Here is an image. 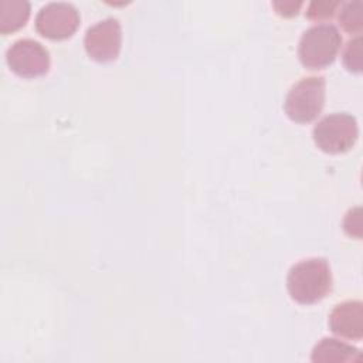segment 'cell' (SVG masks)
Here are the masks:
<instances>
[{"mask_svg":"<svg viewBox=\"0 0 363 363\" xmlns=\"http://www.w3.org/2000/svg\"><path fill=\"white\" fill-rule=\"evenodd\" d=\"M343 230L347 235L362 238V208H350L343 220Z\"/></svg>","mask_w":363,"mask_h":363,"instance_id":"14","label":"cell"},{"mask_svg":"<svg viewBox=\"0 0 363 363\" xmlns=\"http://www.w3.org/2000/svg\"><path fill=\"white\" fill-rule=\"evenodd\" d=\"M291 298L302 305L323 299L332 289V272L325 258H306L294 264L286 277Z\"/></svg>","mask_w":363,"mask_h":363,"instance_id":"1","label":"cell"},{"mask_svg":"<svg viewBox=\"0 0 363 363\" xmlns=\"http://www.w3.org/2000/svg\"><path fill=\"white\" fill-rule=\"evenodd\" d=\"M342 44V37L336 26L330 23H319L303 31L298 55L303 67L309 69H320L333 62Z\"/></svg>","mask_w":363,"mask_h":363,"instance_id":"2","label":"cell"},{"mask_svg":"<svg viewBox=\"0 0 363 363\" xmlns=\"http://www.w3.org/2000/svg\"><path fill=\"white\" fill-rule=\"evenodd\" d=\"M30 17L27 0H0V33L7 34L21 28Z\"/></svg>","mask_w":363,"mask_h":363,"instance_id":"10","label":"cell"},{"mask_svg":"<svg viewBox=\"0 0 363 363\" xmlns=\"http://www.w3.org/2000/svg\"><path fill=\"white\" fill-rule=\"evenodd\" d=\"M302 4L303 1L301 0H274L272 1V7L277 10L279 16H284V17L295 16Z\"/></svg>","mask_w":363,"mask_h":363,"instance_id":"15","label":"cell"},{"mask_svg":"<svg viewBox=\"0 0 363 363\" xmlns=\"http://www.w3.org/2000/svg\"><path fill=\"white\" fill-rule=\"evenodd\" d=\"M359 135L356 118L346 112H335L323 116L312 130L318 147L326 153H343L349 150Z\"/></svg>","mask_w":363,"mask_h":363,"instance_id":"4","label":"cell"},{"mask_svg":"<svg viewBox=\"0 0 363 363\" xmlns=\"http://www.w3.org/2000/svg\"><path fill=\"white\" fill-rule=\"evenodd\" d=\"M340 4L342 1L339 0H313L308 6L306 17L313 21L332 18L337 7H340Z\"/></svg>","mask_w":363,"mask_h":363,"instance_id":"12","label":"cell"},{"mask_svg":"<svg viewBox=\"0 0 363 363\" xmlns=\"http://www.w3.org/2000/svg\"><path fill=\"white\" fill-rule=\"evenodd\" d=\"M330 330L342 337L359 340L363 337V303L352 299L337 303L329 315Z\"/></svg>","mask_w":363,"mask_h":363,"instance_id":"8","label":"cell"},{"mask_svg":"<svg viewBox=\"0 0 363 363\" xmlns=\"http://www.w3.org/2000/svg\"><path fill=\"white\" fill-rule=\"evenodd\" d=\"M339 23L345 31L359 34L363 31V1L350 0L340 4Z\"/></svg>","mask_w":363,"mask_h":363,"instance_id":"11","label":"cell"},{"mask_svg":"<svg viewBox=\"0 0 363 363\" xmlns=\"http://www.w3.org/2000/svg\"><path fill=\"white\" fill-rule=\"evenodd\" d=\"M6 60L13 72L24 78L44 75L50 68V54L33 38H20L6 51Z\"/></svg>","mask_w":363,"mask_h":363,"instance_id":"6","label":"cell"},{"mask_svg":"<svg viewBox=\"0 0 363 363\" xmlns=\"http://www.w3.org/2000/svg\"><path fill=\"white\" fill-rule=\"evenodd\" d=\"M326 82L323 77H305L291 86L286 94L284 109L286 115L298 122L306 123L313 121L325 104Z\"/></svg>","mask_w":363,"mask_h":363,"instance_id":"3","label":"cell"},{"mask_svg":"<svg viewBox=\"0 0 363 363\" xmlns=\"http://www.w3.org/2000/svg\"><path fill=\"white\" fill-rule=\"evenodd\" d=\"M79 24V14L71 3L51 1L35 16V30L45 38L64 40L71 37Z\"/></svg>","mask_w":363,"mask_h":363,"instance_id":"5","label":"cell"},{"mask_svg":"<svg viewBox=\"0 0 363 363\" xmlns=\"http://www.w3.org/2000/svg\"><path fill=\"white\" fill-rule=\"evenodd\" d=\"M122 30L116 18L108 17L91 26L84 37L88 55L98 62L113 61L121 51Z\"/></svg>","mask_w":363,"mask_h":363,"instance_id":"7","label":"cell"},{"mask_svg":"<svg viewBox=\"0 0 363 363\" xmlns=\"http://www.w3.org/2000/svg\"><path fill=\"white\" fill-rule=\"evenodd\" d=\"M362 35H357L347 41L343 50V64L349 71L360 72L362 71Z\"/></svg>","mask_w":363,"mask_h":363,"instance_id":"13","label":"cell"},{"mask_svg":"<svg viewBox=\"0 0 363 363\" xmlns=\"http://www.w3.org/2000/svg\"><path fill=\"white\" fill-rule=\"evenodd\" d=\"M311 360L313 363H349L360 362L362 354L356 347L346 342L333 337H323L315 345Z\"/></svg>","mask_w":363,"mask_h":363,"instance_id":"9","label":"cell"}]
</instances>
